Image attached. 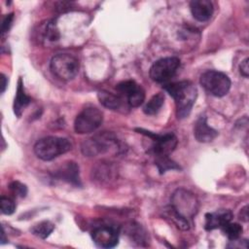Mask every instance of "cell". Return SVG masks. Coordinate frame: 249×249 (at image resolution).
Segmentation results:
<instances>
[{"label": "cell", "instance_id": "6da1fadb", "mask_svg": "<svg viewBox=\"0 0 249 249\" xmlns=\"http://www.w3.org/2000/svg\"><path fill=\"white\" fill-rule=\"evenodd\" d=\"M163 89L175 101L177 118L188 117L197 96L196 86L190 81H180L166 84Z\"/></svg>", "mask_w": 249, "mask_h": 249}, {"label": "cell", "instance_id": "7a4b0ae2", "mask_svg": "<svg viewBox=\"0 0 249 249\" xmlns=\"http://www.w3.org/2000/svg\"><path fill=\"white\" fill-rule=\"evenodd\" d=\"M120 142L117 136L110 131L99 132L92 137L85 140L81 150L86 157H96L112 151H119Z\"/></svg>", "mask_w": 249, "mask_h": 249}, {"label": "cell", "instance_id": "3957f363", "mask_svg": "<svg viewBox=\"0 0 249 249\" xmlns=\"http://www.w3.org/2000/svg\"><path fill=\"white\" fill-rule=\"evenodd\" d=\"M72 144L67 138L47 136L39 139L34 145L35 155L42 160H52L60 155L69 152Z\"/></svg>", "mask_w": 249, "mask_h": 249}, {"label": "cell", "instance_id": "277c9868", "mask_svg": "<svg viewBox=\"0 0 249 249\" xmlns=\"http://www.w3.org/2000/svg\"><path fill=\"white\" fill-rule=\"evenodd\" d=\"M50 68L52 73L61 81L73 80L80 68V63L77 57L69 53H57L53 56Z\"/></svg>", "mask_w": 249, "mask_h": 249}, {"label": "cell", "instance_id": "5b68a950", "mask_svg": "<svg viewBox=\"0 0 249 249\" xmlns=\"http://www.w3.org/2000/svg\"><path fill=\"white\" fill-rule=\"evenodd\" d=\"M199 83L211 95L216 97L225 96L231 89V80L228 75L217 70H208L201 74Z\"/></svg>", "mask_w": 249, "mask_h": 249}, {"label": "cell", "instance_id": "8992f818", "mask_svg": "<svg viewBox=\"0 0 249 249\" xmlns=\"http://www.w3.org/2000/svg\"><path fill=\"white\" fill-rule=\"evenodd\" d=\"M103 122L102 112L95 106L85 107L76 117L74 129L78 134H87L96 130Z\"/></svg>", "mask_w": 249, "mask_h": 249}, {"label": "cell", "instance_id": "52a82bcc", "mask_svg": "<svg viewBox=\"0 0 249 249\" xmlns=\"http://www.w3.org/2000/svg\"><path fill=\"white\" fill-rule=\"evenodd\" d=\"M138 133L144 134L152 139L153 144L151 147V153L157 157H164L169 156L176 146H177V137L173 133H164V134H158L143 128H136Z\"/></svg>", "mask_w": 249, "mask_h": 249}, {"label": "cell", "instance_id": "ba28073f", "mask_svg": "<svg viewBox=\"0 0 249 249\" xmlns=\"http://www.w3.org/2000/svg\"><path fill=\"white\" fill-rule=\"evenodd\" d=\"M180 66V59L175 56L163 57L157 60L150 68V78L156 83L169 81L177 72Z\"/></svg>", "mask_w": 249, "mask_h": 249}, {"label": "cell", "instance_id": "9c48e42d", "mask_svg": "<svg viewBox=\"0 0 249 249\" xmlns=\"http://www.w3.org/2000/svg\"><path fill=\"white\" fill-rule=\"evenodd\" d=\"M171 206L187 220L194 217L198 209V201L194 194L184 189L177 190L172 196Z\"/></svg>", "mask_w": 249, "mask_h": 249}, {"label": "cell", "instance_id": "30bf717a", "mask_svg": "<svg viewBox=\"0 0 249 249\" xmlns=\"http://www.w3.org/2000/svg\"><path fill=\"white\" fill-rule=\"evenodd\" d=\"M116 89L127 102L129 107H138L145 100V90L133 80H126L119 83Z\"/></svg>", "mask_w": 249, "mask_h": 249}, {"label": "cell", "instance_id": "8fae6325", "mask_svg": "<svg viewBox=\"0 0 249 249\" xmlns=\"http://www.w3.org/2000/svg\"><path fill=\"white\" fill-rule=\"evenodd\" d=\"M119 229L113 226H100L91 232L94 244L100 248H113L119 243Z\"/></svg>", "mask_w": 249, "mask_h": 249}, {"label": "cell", "instance_id": "7c38bea8", "mask_svg": "<svg viewBox=\"0 0 249 249\" xmlns=\"http://www.w3.org/2000/svg\"><path fill=\"white\" fill-rule=\"evenodd\" d=\"M53 176L58 180L65 181L74 186H81V180L79 176V166L74 161H67L57 168Z\"/></svg>", "mask_w": 249, "mask_h": 249}, {"label": "cell", "instance_id": "4fadbf2b", "mask_svg": "<svg viewBox=\"0 0 249 249\" xmlns=\"http://www.w3.org/2000/svg\"><path fill=\"white\" fill-rule=\"evenodd\" d=\"M232 219V213L228 209H219L205 214L204 228L206 231L221 229Z\"/></svg>", "mask_w": 249, "mask_h": 249}, {"label": "cell", "instance_id": "5bb4252c", "mask_svg": "<svg viewBox=\"0 0 249 249\" xmlns=\"http://www.w3.org/2000/svg\"><path fill=\"white\" fill-rule=\"evenodd\" d=\"M194 135L198 142L208 143L218 136V131L208 125L205 116H201L195 124Z\"/></svg>", "mask_w": 249, "mask_h": 249}, {"label": "cell", "instance_id": "9a60e30c", "mask_svg": "<svg viewBox=\"0 0 249 249\" xmlns=\"http://www.w3.org/2000/svg\"><path fill=\"white\" fill-rule=\"evenodd\" d=\"M97 97L99 102L104 107L111 110L120 111L124 110V108H126V106H128L126 100L119 93L115 94L107 90H99L97 92Z\"/></svg>", "mask_w": 249, "mask_h": 249}, {"label": "cell", "instance_id": "2e32d148", "mask_svg": "<svg viewBox=\"0 0 249 249\" xmlns=\"http://www.w3.org/2000/svg\"><path fill=\"white\" fill-rule=\"evenodd\" d=\"M193 17L198 21L208 20L214 12V7L209 0H194L190 3Z\"/></svg>", "mask_w": 249, "mask_h": 249}, {"label": "cell", "instance_id": "e0dca14e", "mask_svg": "<svg viewBox=\"0 0 249 249\" xmlns=\"http://www.w3.org/2000/svg\"><path fill=\"white\" fill-rule=\"evenodd\" d=\"M30 101H31V98L24 91L22 79L19 78L18 82L17 93H16V96H15L14 106H13L14 113L18 118H19L21 116L24 108L30 103Z\"/></svg>", "mask_w": 249, "mask_h": 249}, {"label": "cell", "instance_id": "ac0fdd59", "mask_svg": "<svg viewBox=\"0 0 249 249\" xmlns=\"http://www.w3.org/2000/svg\"><path fill=\"white\" fill-rule=\"evenodd\" d=\"M116 171L117 170L112 164H109V162H100V164L92 170V173H94V178L96 180L108 182L116 176Z\"/></svg>", "mask_w": 249, "mask_h": 249}, {"label": "cell", "instance_id": "d6986e66", "mask_svg": "<svg viewBox=\"0 0 249 249\" xmlns=\"http://www.w3.org/2000/svg\"><path fill=\"white\" fill-rule=\"evenodd\" d=\"M163 214L164 216L169 219L178 229L180 230H189L190 229V223L189 220H187L186 218H184L183 216H181L171 205L166 207L163 210Z\"/></svg>", "mask_w": 249, "mask_h": 249}, {"label": "cell", "instance_id": "ffe728a7", "mask_svg": "<svg viewBox=\"0 0 249 249\" xmlns=\"http://www.w3.org/2000/svg\"><path fill=\"white\" fill-rule=\"evenodd\" d=\"M163 103H164V94L161 92H159L154 96H152V98L145 104V106L143 107V112L146 115H150V116L156 115L157 113H159Z\"/></svg>", "mask_w": 249, "mask_h": 249}, {"label": "cell", "instance_id": "44dd1931", "mask_svg": "<svg viewBox=\"0 0 249 249\" xmlns=\"http://www.w3.org/2000/svg\"><path fill=\"white\" fill-rule=\"evenodd\" d=\"M54 230V225L50 221H42L31 228V232L40 237V238H47Z\"/></svg>", "mask_w": 249, "mask_h": 249}, {"label": "cell", "instance_id": "7402d4cb", "mask_svg": "<svg viewBox=\"0 0 249 249\" xmlns=\"http://www.w3.org/2000/svg\"><path fill=\"white\" fill-rule=\"evenodd\" d=\"M221 229H222L223 232L226 234V236L230 240L238 239L240 237L242 231H243V229H242V227L239 224H237V223H231V222L226 224Z\"/></svg>", "mask_w": 249, "mask_h": 249}, {"label": "cell", "instance_id": "603a6c76", "mask_svg": "<svg viewBox=\"0 0 249 249\" xmlns=\"http://www.w3.org/2000/svg\"><path fill=\"white\" fill-rule=\"evenodd\" d=\"M156 165L160 174H162L170 169H180V166L176 162L171 160L168 158V156L157 157L156 158Z\"/></svg>", "mask_w": 249, "mask_h": 249}, {"label": "cell", "instance_id": "cb8c5ba5", "mask_svg": "<svg viewBox=\"0 0 249 249\" xmlns=\"http://www.w3.org/2000/svg\"><path fill=\"white\" fill-rule=\"evenodd\" d=\"M44 33H45V37L49 40V41H57L59 39V31L57 29V26L55 24V22L53 20L52 21H48L45 28H44Z\"/></svg>", "mask_w": 249, "mask_h": 249}, {"label": "cell", "instance_id": "d4e9b609", "mask_svg": "<svg viewBox=\"0 0 249 249\" xmlns=\"http://www.w3.org/2000/svg\"><path fill=\"white\" fill-rule=\"evenodd\" d=\"M0 203H1V211L3 214L11 215L16 211L17 205L12 198L2 196L0 199Z\"/></svg>", "mask_w": 249, "mask_h": 249}, {"label": "cell", "instance_id": "484cf974", "mask_svg": "<svg viewBox=\"0 0 249 249\" xmlns=\"http://www.w3.org/2000/svg\"><path fill=\"white\" fill-rule=\"evenodd\" d=\"M9 189L13 193V195H15L16 196H18V197H25L27 195L26 185L20 183L19 181H13L9 185Z\"/></svg>", "mask_w": 249, "mask_h": 249}, {"label": "cell", "instance_id": "4316f807", "mask_svg": "<svg viewBox=\"0 0 249 249\" xmlns=\"http://www.w3.org/2000/svg\"><path fill=\"white\" fill-rule=\"evenodd\" d=\"M127 232L131 236V238H133L137 242L144 240V231L138 225L133 226V224H131V226H128Z\"/></svg>", "mask_w": 249, "mask_h": 249}, {"label": "cell", "instance_id": "83f0119b", "mask_svg": "<svg viewBox=\"0 0 249 249\" xmlns=\"http://www.w3.org/2000/svg\"><path fill=\"white\" fill-rule=\"evenodd\" d=\"M13 19H14V14L13 13L6 15L5 18H3V21H2V24H1L2 36H4L9 31V29H10V27L12 25Z\"/></svg>", "mask_w": 249, "mask_h": 249}, {"label": "cell", "instance_id": "f1b7e54d", "mask_svg": "<svg viewBox=\"0 0 249 249\" xmlns=\"http://www.w3.org/2000/svg\"><path fill=\"white\" fill-rule=\"evenodd\" d=\"M248 62H249V58L246 57L244 60L241 61V63H240V65H239V72H240V74H241L244 78H248V76H249Z\"/></svg>", "mask_w": 249, "mask_h": 249}, {"label": "cell", "instance_id": "f546056e", "mask_svg": "<svg viewBox=\"0 0 249 249\" xmlns=\"http://www.w3.org/2000/svg\"><path fill=\"white\" fill-rule=\"evenodd\" d=\"M7 86H8V78L4 74H2L1 75V92L2 93L5 91Z\"/></svg>", "mask_w": 249, "mask_h": 249}, {"label": "cell", "instance_id": "4dcf8cb0", "mask_svg": "<svg viewBox=\"0 0 249 249\" xmlns=\"http://www.w3.org/2000/svg\"><path fill=\"white\" fill-rule=\"evenodd\" d=\"M248 206L247 205H245L242 209H241V212H240V219L242 220V221H244V222H247V220H248Z\"/></svg>", "mask_w": 249, "mask_h": 249}]
</instances>
